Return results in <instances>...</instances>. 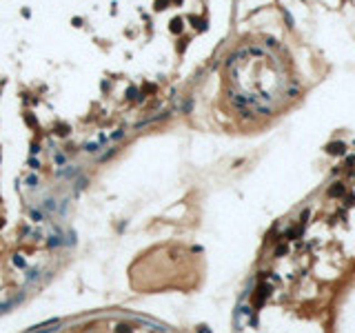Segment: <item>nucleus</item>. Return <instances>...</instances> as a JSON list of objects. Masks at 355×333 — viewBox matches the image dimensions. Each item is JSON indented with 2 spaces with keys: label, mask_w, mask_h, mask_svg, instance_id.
Returning <instances> with one entry per match:
<instances>
[{
  "label": "nucleus",
  "mask_w": 355,
  "mask_h": 333,
  "mask_svg": "<svg viewBox=\"0 0 355 333\" xmlns=\"http://www.w3.org/2000/svg\"><path fill=\"white\" fill-rule=\"evenodd\" d=\"M171 31H173V34H180V31H182V20H180V18H175V20L171 22Z\"/></svg>",
  "instance_id": "1"
},
{
  "label": "nucleus",
  "mask_w": 355,
  "mask_h": 333,
  "mask_svg": "<svg viewBox=\"0 0 355 333\" xmlns=\"http://www.w3.org/2000/svg\"><path fill=\"white\" fill-rule=\"evenodd\" d=\"M328 151H331V153H344V144H342V142L331 144V147H328Z\"/></svg>",
  "instance_id": "2"
},
{
  "label": "nucleus",
  "mask_w": 355,
  "mask_h": 333,
  "mask_svg": "<svg viewBox=\"0 0 355 333\" xmlns=\"http://www.w3.org/2000/svg\"><path fill=\"white\" fill-rule=\"evenodd\" d=\"M342 193H344V187H342V185H335V187L331 189V195H342Z\"/></svg>",
  "instance_id": "3"
},
{
  "label": "nucleus",
  "mask_w": 355,
  "mask_h": 333,
  "mask_svg": "<svg viewBox=\"0 0 355 333\" xmlns=\"http://www.w3.org/2000/svg\"><path fill=\"white\" fill-rule=\"evenodd\" d=\"M167 5H169V0H158V3H156V7H158V9H164Z\"/></svg>",
  "instance_id": "4"
},
{
  "label": "nucleus",
  "mask_w": 355,
  "mask_h": 333,
  "mask_svg": "<svg viewBox=\"0 0 355 333\" xmlns=\"http://www.w3.org/2000/svg\"><path fill=\"white\" fill-rule=\"evenodd\" d=\"M175 3H180V0H175Z\"/></svg>",
  "instance_id": "5"
}]
</instances>
